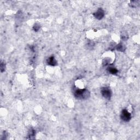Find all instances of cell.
Segmentation results:
<instances>
[{
	"mask_svg": "<svg viewBox=\"0 0 140 140\" xmlns=\"http://www.w3.org/2000/svg\"><path fill=\"white\" fill-rule=\"evenodd\" d=\"M73 94L75 98L79 100H86L90 96V92L86 89H74Z\"/></svg>",
	"mask_w": 140,
	"mask_h": 140,
	"instance_id": "6da1fadb",
	"label": "cell"
},
{
	"mask_svg": "<svg viewBox=\"0 0 140 140\" xmlns=\"http://www.w3.org/2000/svg\"><path fill=\"white\" fill-rule=\"evenodd\" d=\"M101 93L102 96L104 98L107 100H110L112 96V91L111 89L108 87H103L101 89Z\"/></svg>",
	"mask_w": 140,
	"mask_h": 140,
	"instance_id": "7a4b0ae2",
	"label": "cell"
},
{
	"mask_svg": "<svg viewBox=\"0 0 140 140\" xmlns=\"http://www.w3.org/2000/svg\"><path fill=\"white\" fill-rule=\"evenodd\" d=\"M121 119L124 122H129L131 118V114L129 111L126 109H124L122 110V113L120 115Z\"/></svg>",
	"mask_w": 140,
	"mask_h": 140,
	"instance_id": "3957f363",
	"label": "cell"
},
{
	"mask_svg": "<svg viewBox=\"0 0 140 140\" xmlns=\"http://www.w3.org/2000/svg\"><path fill=\"white\" fill-rule=\"evenodd\" d=\"M94 16L95 18L98 20H101L105 16V12L103 10L102 8H99L96 12L94 13Z\"/></svg>",
	"mask_w": 140,
	"mask_h": 140,
	"instance_id": "277c9868",
	"label": "cell"
},
{
	"mask_svg": "<svg viewBox=\"0 0 140 140\" xmlns=\"http://www.w3.org/2000/svg\"><path fill=\"white\" fill-rule=\"evenodd\" d=\"M47 64L51 66H55L57 65V61L54 56H50L47 60Z\"/></svg>",
	"mask_w": 140,
	"mask_h": 140,
	"instance_id": "5b68a950",
	"label": "cell"
},
{
	"mask_svg": "<svg viewBox=\"0 0 140 140\" xmlns=\"http://www.w3.org/2000/svg\"><path fill=\"white\" fill-rule=\"evenodd\" d=\"M115 49H117V50L120 51V52H124V50H125V48L124 47L123 44V43H120L118 44L117 46H116Z\"/></svg>",
	"mask_w": 140,
	"mask_h": 140,
	"instance_id": "8992f818",
	"label": "cell"
},
{
	"mask_svg": "<svg viewBox=\"0 0 140 140\" xmlns=\"http://www.w3.org/2000/svg\"><path fill=\"white\" fill-rule=\"evenodd\" d=\"M108 72L112 74H115L118 73V70L114 67H110L107 69Z\"/></svg>",
	"mask_w": 140,
	"mask_h": 140,
	"instance_id": "52a82bcc",
	"label": "cell"
},
{
	"mask_svg": "<svg viewBox=\"0 0 140 140\" xmlns=\"http://www.w3.org/2000/svg\"><path fill=\"white\" fill-rule=\"evenodd\" d=\"M40 25L38 24H36L34 25L33 26V30L35 31H38L40 30Z\"/></svg>",
	"mask_w": 140,
	"mask_h": 140,
	"instance_id": "ba28073f",
	"label": "cell"
},
{
	"mask_svg": "<svg viewBox=\"0 0 140 140\" xmlns=\"http://www.w3.org/2000/svg\"><path fill=\"white\" fill-rule=\"evenodd\" d=\"M4 64H3V62H1V72H3L5 70V66H4Z\"/></svg>",
	"mask_w": 140,
	"mask_h": 140,
	"instance_id": "9c48e42d",
	"label": "cell"
},
{
	"mask_svg": "<svg viewBox=\"0 0 140 140\" xmlns=\"http://www.w3.org/2000/svg\"><path fill=\"white\" fill-rule=\"evenodd\" d=\"M35 135V131L33 130H31L30 131V133H29V136H33Z\"/></svg>",
	"mask_w": 140,
	"mask_h": 140,
	"instance_id": "30bf717a",
	"label": "cell"
}]
</instances>
